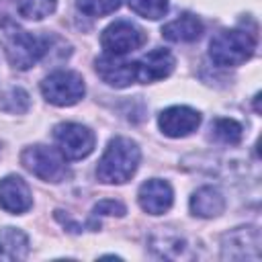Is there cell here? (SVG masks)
Returning a JSON list of instances; mask_svg holds the SVG:
<instances>
[{
  "instance_id": "cell-4",
  "label": "cell",
  "mask_w": 262,
  "mask_h": 262,
  "mask_svg": "<svg viewBox=\"0 0 262 262\" xmlns=\"http://www.w3.org/2000/svg\"><path fill=\"white\" fill-rule=\"evenodd\" d=\"M20 164L37 178L45 182H61L68 176L66 158L59 149L49 145H29L20 154Z\"/></svg>"
},
{
  "instance_id": "cell-13",
  "label": "cell",
  "mask_w": 262,
  "mask_h": 262,
  "mask_svg": "<svg viewBox=\"0 0 262 262\" xmlns=\"http://www.w3.org/2000/svg\"><path fill=\"white\" fill-rule=\"evenodd\" d=\"M135 61H137V82H141V84H149V82L168 78L176 63L174 55L164 47L151 49L149 53H145L143 57H139Z\"/></svg>"
},
{
  "instance_id": "cell-19",
  "label": "cell",
  "mask_w": 262,
  "mask_h": 262,
  "mask_svg": "<svg viewBox=\"0 0 262 262\" xmlns=\"http://www.w3.org/2000/svg\"><path fill=\"white\" fill-rule=\"evenodd\" d=\"M57 8V0H18L16 12L27 20H41L53 14Z\"/></svg>"
},
{
  "instance_id": "cell-23",
  "label": "cell",
  "mask_w": 262,
  "mask_h": 262,
  "mask_svg": "<svg viewBox=\"0 0 262 262\" xmlns=\"http://www.w3.org/2000/svg\"><path fill=\"white\" fill-rule=\"evenodd\" d=\"M94 215H117V217H123L127 213L125 205L119 203V201H113V199H106V201H100L94 205L92 209Z\"/></svg>"
},
{
  "instance_id": "cell-5",
  "label": "cell",
  "mask_w": 262,
  "mask_h": 262,
  "mask_svg": "<svg viewBox=\"0 0 262 262\" xmlns=\"http://www.w3.org/2000/svg\"><path fill=\"white\" fill-rule=\"evenodd\" d=\"M41 92L45 100L55 106H72L82 100L86 92V84L78 72L57 70V72H51L41 82Z\"/></svg>"
},
{
  "instance_id": "cell-9",
  "label": "cell",
  "mask_w": 262,
  "mask_h": 262,
  "mask_svg": "<svg viewBox=\"0 0 262 262\" xmlns=\"http://www.w3.org/2000/svg\"><path fill=\"white\" fill-rule=\"evenodd\" d=\"M125 55H100L94 61V70L102 82L115 88H127L137 82V61L123 59Z\"/></svg>"
},
{
  "instance_id": "cell-6",
  "label": "cell",
  "mask_w": 262,
  "mask_h": 262,
  "mask_svg": "<svg viewBox=\"0 0 262 262\" xmlns=\"http://www.w3.org/2000/svg\"><path fill=\"white\" fill-rule=\"evenodd\" d=\"M145 41V31L131 20H115L100 35V45L106 55H127L139 49Z\"/></svg>"
},
{
  "instance_id": "cell-8",
  "label": "cell",
  "mask_w": 262,
  "mask_h": 262,
  "mask_svg": "<svg viewBox=\"0 0 262 262\" xmlns=\"http://www.w3.org/2000/svg\"><path fill=\"white\" fill-rule=\"evenodd\" d=\"M223 260H258L260 258V231L256 227H237L221 239Z\"/></svg>"
},
{
  "instance_id": "cell-1",
  "label": "cell",
  "mask_w": 262,
  "mask_h": 262,
  "mask_svg": "<svg viewBox=\"0 0 262 262\" xmlns=\"http://www.w3.org/2000/svg\"><path fill=\"white\" fill-rule=\"evenodd\" d=\"M2 31V47L12 68L16 70H29L39 59H43L53 43L51 35L45 33H33L18 27L10 16L0 20Z\"/></svg>"
},
{
  "instance_id": "cell-12",
  "label": "cell",
  "mask_w": 262,
  "mask_h": 262,
  "mask_svg": "<svg viewBox=\"0 0 262 262\" xmlns=\"http://www.w3.org/2000/svg\"><path fill=\"white\" fill-rule=\"evenodd\" d=\"M137 201H139V207L145 213H149V215H162V213H166L172 207V203H174V190H172V186L166 180L151 178V180H145L139 186Z\"/></svg>"
},
{
  "instance_id": "cell-10",
  "label": "cell",
  "mask_w": 262,
  "mask_h": 262,
  "mask_svg": "<svg viewBox=\"0 0 262 262\" xmlns=\"http://www.w3.org/2000/svg\"><path fill=\"white\" fill-rule=\"evenodd\" d=\"M158 125L168 137H186L201 125V113L190 106H170L160 113Z\"/></svg>"
},
{
  "instance_id": "cell-20",
  "label": "cell",
  "mask_w": 262,
  "mask_h": 262,
  "mask_svg": "<svg viewBox=\"0 0 262 262\" xmlns=\"http://www.w3.org/2000/svg\"><path fill=\"white\" fill-rule=\"evenodd\" d=\"M31 106V100H29V94L18 88V86H12L8 88L6 92L0 94V108L4 113H10V115H23L27 113Z\"/></svg>"
},
{
  "instance_id": "cell-2",
  "label": "cell",
  "mask_w": 262,
  "mask_h": 262,
  "mask_svg": "<svg viewBox=\"0 0 262 262\" xmlns=\"http://www.w3.org/2000/svg\"><path fill=\"white\" fill-rule=\"evenodd\" d=\"M141 160L139 145L129 137H115L108 141L96 166V178L104 184H123L131 180Z\"/></svg>"
},
{
  "instance_id": "cell-24",
  "label": "cell",
  "mask_w": 262,
  "mask_h": 262,
  "mask_svg": "<svg viewBox=\"0 0 262 262\" xmlns=\"http://www.w3.org/2000/svg\"><path fill=\"white\" fill-rule=\"evenodd\" d=\"M16 4H18V0H0V20L8 18V10L6 8H14L16 10Z\"/></svg>"
},
{
  "instance_id": "cell-22",
  "label": "cell",
  "mask_w": 262,
  "mask_h": 262,
  "mask_svg": "<svg viewBox=\"0 0 262 262\" xmlns=\"http://www.w3.org/2000/svg\"><path fill=\"white\" fill-rule=\"evenodd\" d=\"M76 6L86 16H106L121 6V0H76Z\"/></svg>"
},
{
  "instance_id": "cell-7",
  "label": "cell",
  "mask_w": 262,
  "mask_h": 262,
  "mask_svg": "<svg viewBox=\"0 0 262 262\" xmlns=\"http://www.w3.org/2000/svg\"><path fill=\"white\" fill-rule=\"evenodd\" d=\"M53 139L66 160H82L90 156L96 143L94 133L80 123H59L53 129Z\"/></svg>"
},
{
  "instance_id": "cell-17",
  "label": "cell",
  "mask_w": 262,
  "mask_h": 262,
  "mask_svg": "<svg viewBox=\"0 0 262 262\" xmlns=\"http://www.w3.org/2000/svg\"><path fill=\"white\" fill-rule=\"evenodd\" d=\"M151 250L160 258H182L186 254V242L182 235L172 231H158L149 239Z\"/></svg>"
},
{
  "instance_id": "cell-21",
  "label": "cell",
  "mask_w": 262,
  "mask_h": 262,
  "mask_svg": "<svg viewBox=\"0 0 262 262\" xmlns=\"http://www.w3.org/2000/svg\"><path fill=\"white\" fill-rule=\"evenodd\" d=\"M129 8L149 20H158L168 12V0H129Z\"/></svg>"
},
{
  "instance_id": "cell-16",
  "label": "cell",
  "mask_w": 262,
  "mask_h": 262,
  "mask_svg": "<svg viewBox=\"0 0 262 262\" xmlns=\"http://www.w3.org/2000/svg\"><path fill=\"white\" fill-rule=\"evenodd\" d=\"M29 256V237L23 229L2 227L0 229V258L23 260Z\"/></svg>"
},
{
  "instance_id": "cell-14",
  "label": "cell",
  "mask_w": 262,
  "mask_h": 262,
  "mask_svg": "<svg viewBox=\"0 0 262 262\" xmlns=\"http://www.w3.org/2000/svg\"><path fill=\"white\" fill-rule=\"evenodd\" d=\"M188 207H190L192 215L203 217V219H211V217H217V215L223 213L225 196L215 186H201L199 190L192 192Z\"/></svg>"
},
{
  "instance_id": "cell-18",
  "label": "cell",
  "mask_w": 262,
  "mask_h": 262,
  "mask_svg": "<svg viewBox=\"0 0 262 262\" xmlns=\"http://www.w3.org/2000/svg\"><path fill=\"white\" fill-rule=\"evenodd\" d=\"M244 127L233 119H215L211 123V137L225 145H235L242 141Z\"/></svg>"
},
{
  "instance_id": "cell-15",
  "label": "cell",
  "mask_w": 262,
  "mask_h": 262,
  "mask_svg": "<svg viewBox=\"0 0 262 262\" xmlns=\"http://www.w3.org/2000/svg\"><path fill=\"white\" fill-rule=\"evenodd\" d=\"M162 35H164V39H168L172 43H190L203 35V23L194 14L184 12L178 18L164 25Z\"/></svg>"
},
{
  "instance_id": "cell-11",
  "label": "cell",
  "mask_w": 262,
  "mask_h": 262,
  "mask_svg": "<svg viewBox=\"0 0 262 262\" xmlns=\"http://www.w3.org/2000/svg\"><path fill=\"white\" fill-rule=\"evenodd\" d=\"M0 207L12 215L27 213L33 207L31 188L20 176L10 174L0 180Z\"/></svg>"
},
{
  "instance_id": "cell-3",
  "label": "cell",
  "mask_w": 262,
  "mask_h": 262,
  "mask_svg": "<svg viewBox=\"0 0 262 262\" xmlns=\"http://www.w3.org/2000/svg\"><path fill=\"white\" fill-rule=\"evenodd\" d=\"M256 51V33L248 29H223L209 43V57L221 68L246 63Z\"/></svg>"
}]
</instances>
